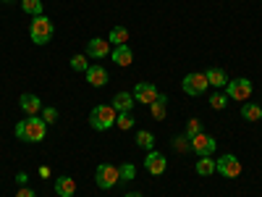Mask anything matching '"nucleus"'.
I'll use <instances>...</instances> for the list:
<instances>
[{
  "mask_svg": "<svg viewBox=\"0 0 262 197\" xmlns=\"http://www.w3.org/2000/svg\"><path fill=\"white\" fill-rule=\"evenodd\" d=\"M205 76H207V84H210V87H215V90H221V87H226V84H228V74H226L223 69H215V66L205 71Z\"/></svg>",
  "mask_w": 262,
  "mask_h": 197,
  "instance_id": "15",
  "label": "nucleus"
},
{
  "mask_svg": "<svg viewBox=\"0 0 262 197\" xmlns=\"http://www.w3.org/2000/svg\"><path fill=\"white\" fill-rule=\"evenodd\" d=\"M123 197H144L142 192H128V194H123Z\"/></svg>",
  "mask_w": 262,
  "mask_h": 197,
  "instance_id": "34",
  "label": "nucleus"
},
{
  "mask_svg": "<svg viewBox=\"0 0 262 197\" xmlns=\"http://www.w3.org/2000/svg\"><path fill=\"white\" fill-rule=\"evenodd\" d=\"M21 11L27 16H42L45 13V3L42 0H21Z\"/></svg>",
  "mask_w": 262,
  "mask_h": 197,
  "instance_id": "21",
  "label": "nucleus"
},
{
  "mask_svg": "<svg viewBox=\"0 0 262 197\" xmlns=\"http://www.w3.org/2000/svg\"><path fill=\"white\" fill-rule=\"evenodd\" d=\"M134 142H137L142 150H147V152H149V150H155V134H152L149 129H139V131H137V137H134Z\"/></svg>",
  "mask_w": 262,
  "mask_h": 197,
  "instance_id": "19",
  "label": "nucleus"
},
{
  "mask_svg": "<svg viewBox=\"0 0 262 197\" xmlns=\"http://www.w3.org/2000/svg\"><path fill=\"white\" fill-rule=\"evenodd\" d=\"M3 3H13V0H3Z\"/></svg>",
  "mask_w": 262,
  "mask_h": 197,
  "instance_id": "35",
  "label": "nucleus"
},
{
  "mask_svg": "<svg viewBox=\"0 0 262 197\" xmlns=\"http://www.w3.org/2000/svg\"><path fill=\"white\" fill-rule=\"evenodd\" d=\"M215 147H217L215 137H212V134H205V131H200V134H196V137L191 140V150H194V155H196V158H202V155H212Z\"/></svg>",
  "mask_w": 262,
  "mask_h": 197,
  "instance_id": "8",
  "label": "nucleus"
},
{
  "mask_svg": "<svg viewBox=\"0 0 262 197\" xmlns=\"http://www.w3.org/2000/svg\"><path fill=\"white\" fill-rule=\"evenodd\" d=\"M226 105H228V95L226 92H212L210 95V108L212 111H223Z\"/></svg>",
  "mask_w": 262,
  "mask_h": 197,
  "instance_id": "25",
  "label": "nucleus"
},
{
  "mask_svg": "<svg viewBox=\"0 0 262 197\" xmlns=\"http://www.w3.org/2000/svg\"><path fill=\"white\" fill-rule=\"evenodd\" d=\"M134 103H137V100H134V95H131V92H118V95L113 97L111 105L116 108L118 113H128L131 108H134Z\"/></svg>",
  "mask_w": 262,
  "mask_h": 197,
  "instance_id": "16",
  "label": "nucleus"
},
{
  "mask_svg": "<svg viewBox=\"0 0 262 197\" xmlns=\"http://www.w3.org/2000/svg\"><path fill=\"white\" fill-rule=\"evenodd\" d=\"M84 76H86V82H90V87H105V84H107V71H105V66H90Z\"/></svg>",
  "mask_w": 262,
  "mask_h": 197,
  "instance_id": "13",
  "label": "nucleus"
},
{
  "mask_svg": "<svg viewBox=\"0 0 262 197\" xmlns=\"http://www.w3.org/2000/svg\"><path fill=\"white\" fill-rule=\"evenodd\" d=\"M207 76H205V71H191V74H186L184 79H181V90L189 95V97H200V95H205L207 92Z\"/></svg>",
  "mask_w": 262,
  "mask_h": 197,
  "instance_id": "4",
  "label": "nucleus"
},
{
  "mask_svg": "<svg viewBox=\"0 0 262 197\" xmlns=\"http://www.w3.org/2000/svg\"><path fill=\"white\" fill-rule=\"evenodd\" d=\"M194 171L200 173V176H210V173H215V161L210 155H202L200 161L194 163Z\"/></svg>",
  "mask_w": 262,
  "mask_h": 197,
  "instance_id": "22",
  "label": "nucleus"
},
{
  "mask_svg": "<svg viewBox=\"0 0 262 197\" xmlns=\"http://www.w3.org/2000/svg\"><path fill=\"white\" fill-rule=\"evenodd\" d=\"M118 173H121V182H131L137 176V166L134 163H123V166H118Z\"/></svg>",
  "mask_w": 262,
  "mask_h": 197,
  "instance_id": "29",
  "label": "nucleus"
},
{
  "mask_svg": "<svg viewBox=\"0 0 262 197\" xmlns=\"http://www.w3.org/2000/svg\"><path fill=\"white\" fill-rule=\"evenodd\" d=\"M116 119H118V111L113 105H95L90 113V126L95 131H107L111 126H116Z\"/></svg>",
  "mask_w": 262,
  "mask_h": 197,
  "instance_id": "3",
  "label": "nucleus"
},
{
  "mask_svg": "<svg viewBox=\"0 0 262 197\" xmlns=\"http://www.w3.org/2000/svg\"><path fill=\"white\" fill-rule=\"evenodd\" d=\"M111 58H113L116 66H131V61H134V53H131L128 45H118V48L111 53Z\"/></svg>",
  "mask_w": 262,
  "mask_h": 197,
  "instance_id": "18",
  "label": "nucleus"
},
{
  "mask_svg": "<svg viewBox=\"0 0 262 197\" xmlns=\"http://www.w3.org/2000/svg\"><path fill=\"white\" fill-rule=\"evenodd\" d=\"M42 116V121H45V124H55L58 121V108H53V105H42V111H39Z\"/></svg>",
  "mask_w": 262,
  "mask_h": 197,
  "instance_id": "28",
  "label": "nucleus"
},
{
  "mask_svg": "<svg viewBox=\"0 0 262 197\" xmlns=\"http://www.w3.org/2000/svg\"><path fill=\"white\" fill-rule=\"evenodd\" d=\"M134 124H137V121H134V113H131V111H128V113H118V119H116V126L123 129V131H128Z\"/></svg>",
  "mask_w": 262,
  "mask_h": 197,
  "instance_id": "27",
  "label": "nucleus"
},
{
  "mask_svg": "<svg viewBox=\"0 0 262 197\" xmlns=\"http://www.w3.org/2000/svg\"><path fill=\"white\" fill-rule=\"evenodd\" d=\"M76 192V182L71 176H58L55 179V194L58 197H74Z\"/></svg>",
  "mask_w": 262,
  "mask_h": 197,
  "instance_id": "14",
  "label": "nucleus"
},
{
  "mask_svg": "<svg viewBox=\"0 0 262 197\" xmlns=\"http://www.w3.org/2000/svg\"><path fill=\"white\" fill-rule=\"evenodd\" d=\"M215 171L221 173V176H226V179H236L238 173H242V163H238V158L236 155H221L215 161Z\"/></svg>",
  "mask_w": 262,
  "mask_h": 197,
  "instance_id": "7",
  "label": "nucleus"
},
{
  "mask_svg": "<svg viewBox=\"0 0 262 197\" xmlns=\"http://www.w3.org/2000/svg\"><path fill=\"white\" fill-rule=\"evenodd\" d=\"M39 176H42V179H48V176H50V168H48V166H42V168H39Z\"/></svg>",
  "mask_w": 262,
  "mask_h": 197,
  "instance_id": "33",
  "label": "nucleus"
},
{
  "mask_svg": "<svg viewBox=\"0 0 262 197\" xmlns=\"http://www.w3.org/2000/svg\"><path fill=\"white\" fill-rule=\"evenodd\" d=\"M55 34V27H53V21L42 13V16H32V24H29V37L34 45H48V42L53 40Z\"/></svg>",
  "mask_w": 262,
  "mask_h": 197,
  "instance_id": "2",
  "label": "nucleus"
},
{
  "mask_svg": "<svg viewBox=\"0 0 262 197\" xmlns=\"http://www.w3.org/2000/svg\"><path fill=\"white\" fill-rule=\"evenodd\" d=\"M176 150H179V152H186V150H191V142H189L186 137H179V140H176Z\"/></svg>",
  "mask_w": 262,
  "mask_h": 197,
  "instance_id": "30",
  "label": "nucleus"
},
{
  "mask_svg": "<svg viewBox=\"0 0 262 197\" xmlns=\"http://www.w3.org/2000/svg\"><path fill=\"white\" fill-rule=\"evenodd\" d=\"M149 113H152V119H155V121H163L165 119V113H168V97L163 92L158 95L155 103H149Z\"/></svg>",
  "mask_w": 262,
  "mask_h": 197,
  "instance_id": "17",
  "label": "nucleus"
},
{
  "mask_svg": "<svg viewBox=\"0 0 262 197\" xmlns=\"http://www.w3.org/2000/svg\"><path fill=\"white\" fill-rule=\"evenodd\" d=\"M86 55L90 58H107L111 55V42H107L105 37H92L90 42H86Z\"/></svg>",
  "mask_w": 262,
  "mask_h": 197,
  "instance_id": "11",
  "label": "nucleus"
},
{
  "mask_svg": "<svg viewBox=\"0 0 262 197\" xmlns=\"http://www.w3.org/2000/svg\"><path fill=\"white\" fill-rule=\"evenodd\" d=\"M202 131V124H200V119H189V124H186V131H184V137L191 142L196 134Z\"/></svg>",
  "mask_w": 262,
  "mask_h": 197,
  "instance_id": "26",
  "label": "nucleus"
},
{
  "mask_svg": "<svg viewBox=\"0 0 262 197\" xmlns=\"http://www.w3.org/2000/svg\"><path fill=\"white\" fill-rule=\"evenodd\" d=\"M16 197H37V194H34V189H29V187H18Z\"/></svg>",
  "mask_w": 262,
  "mask_h": 197,
  "instance_id": "31",
  "label": "nucleus"
},
{
  "mask_svg": "<svg viewBox=\"0 0 262 197\" xmlns=\"http://www.w3.org/2000/svg\"><path fill=\"white\" fill-rule=\"evenodd\" d=\"M158 95H160V92H158V87H155V84H149V82H139V84L134 87V100L142 103V105L155 103Z\"/></svg>",
  "mask_w": 262,
  "mask_h": 197,
  "instance_id": "10",
  "label": "nucleus"
},
{
  "mask_svg": "<svg viewBox=\"0 0 262 197\" xmlns=\"http://www.w3.org/2000/svg\"><path fill=\"white\" fill-rule=\"evenodd\" d=\"M16 182H18L21 187H27V184H29V176H27L24 171H18V173H16Z\"/></svg>",
  "mask_w": 262,
  "mask_h": 197,
  "instance_id": "32",
  "label": "nucleus"
},
{
  "mask_svg": "<svg viewBox=\"0 0 262 197\" xmlns=\"http://www.w3.org/2000/svg\"><path fill=\"white\" fill-rule=\"evenodd\" d=\"M242 119L244 121H262V108L257 103H244L242 105Z\"/></svg>",
  "mask_w": 262,
  "mask_h": 197,
  "instance_id": "20",
  "label": "nucleus"
},
{
  "mask_svg": "<svg viewBox=\"0 0 262 197\" xmlns=\"http://www.w3.org/2000/svg\"><path fill=\"white\" fill-rule=\"evenodd\" d=\"M252 82L249 79H228V84H226V95H228V100H242V103H249V97H252Z\"/></svg>",
  "mask_w": 262,
  "mask_h": 197,
  "instance_id": "6",
  "label": "nucleus"
},
{
  "mask_svg": "<svg viewBox=\"0 0 262 197\" xmlns=\"http://www.w3.org/2000/svg\"><path fill=\"white\" fill-rule=\"evenodd\" d=\"M13 134H16V140H21V142H42L48 137V124L42 121L39 116H27L24 121H18L16 126H13Z\"/></svg>",
  "mask_w": 262,
  "mask_h": 197,
  "instance_id": "1",
  "label": "nucleus"
},
{
  "mask_svg": "<svg viewBox=\"0 0 262 197\" xmlns=\"http://www.w3.org/2000/svg\"><path fill=\"white\" fill-rule=\"evenodd\" d=\"M86 69H90V61H86V55H71V71L76 74H86Z\"/></svg>",
  "mask_w": 262,
  "mask_h": 197,
  "instance_id": "24",
  "label": "nucleus"
},
{
  "mask_svg": "<svg viewBox=\"0 0 262 197\" xmlns=\"http://www.w3.org/2000/svg\"><path fill=\"white\" fill-rule=\"evenodd\" d=\"M111 45H128V29L126 27H113L111 29Z\"/></svg>",
  "mask_w": 262,
  "mask_h": 197,
  "instance_id": "23",
  "label": "nucleus"
},
{
  "mask_svg": "<svg viewBox=\"0 0 262 197\" xmlns=\"http://www.w3.org/2000/svg\"><path fill=\"white\" fill-rule=\"evenodd\" d=\"M18 105H21V111H24L27 116H37L39 111H42V100L37 97V95H32V92H24L18 97Z\"/></svg>",
  "mask_w": 262,
  "mask_h": 197,
  "instance_id": "12",
  "label": "nucleus"
},
{
  "mask_svg": "<svg viewBox=\"0 0 262 197\" xmlns=\"http://www.w3.org/2000/svg\"><path fill=\"white\" fill-rule=\"evenodd\" d=\"M95 182H97V187H100V189H113L116 184H121L118 166H111V163L97 166V171H95Z\"/></svg>",
  "mask_w": 262,
  "mask_h": 197,
  "instance_id": "5",
  "label": "nucleus"
},
{
  "mask_svg": "<svg viewBox=\"0 0 262 197\" xmlns=\"http://www.w3.org/2000/svg\"><path fill=\"white\" fill-rule=\"evenodd\" d=\"M144 168H147V173H152V176H160V173H165V168H168V161H165L163 152L149 150L147 158H144Z\"/></svg>",
  "mask_w": 262,
  "mask_h": 197,
  "instance_id": "9",
  "label": "nucleus"
}]
</instances>
